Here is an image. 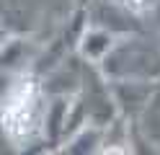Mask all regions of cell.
Wrapping results in <instances>:
<instances>
[{"instance_id":"1","label":"cell","mask_w":160,"mask_h":155,"mask_svg":"<svg viewBox=\"0 0 160 155\" xmlns=\"http://www.w3.org/2000/svg\"><path fill=\"white\" fill-rule=\"evenodd\" d=\"M96 67L106 80H160V44H150L145 31L116 36Z\"/></svg>"},{"instance_id":"2","label":"cell","mask_w":160,"mask_h":155,"mask_svg":"<svg viewBox=\"0 0 160 155\" xmlns=\"http://www.w3.org/2000/svg\"><path fill=\"white\" fill-rule=\"evenodd\" d=\"M18 85L8 90V96L3 101V134L11 142H28L34 134H42V116H44V90L42 83H36L34 78L21 75L16 80Z\"/></svg>"},{"instance_id":"3","label":"cell","mask_w":160,"mask_h":155,"mask_svg":"<svg viewBox=\"0 0 160 155\" xmlns=\"http://www.w3.org/2000/svg\"><path fill=\"white\" fill-rule=\"evenodd\" d=\"M160 80H108V90H111V98L116 103L119 116L124 119H134L142 106L147 103V98L152 96V90Z\"/></svg>"},{"instance_id":"4","label":"cell","mask_w":160,"mask_h":155,"mask_svg":"<svg viewBox=\"0 0 160 155\" xmlns=\"http://www.w3.org/2000/svg\"><path fill=\"white\" fill-rule=\"evenodd\" d=\"M129 124H132L134 145H145V152H160V83L155 85L142 111L134 119H129Z\"/></svg>"},{"instance_id":"5","label":"cell","mask_w":160,"mask_h":155,"mask_svg":"<svg viewBox=\"0 0 160 155\" xmlns=\"http://www.w3.org/2000/svg\"><path fill=\"white\" fill-rule=\"evenodd\" d=\"M114 41H116V34L91 23V21H85V26H83V31H80L78 41H75V54L80 59L91 62V65H98L101 57L111 49Z\"/></svg>"},{"instance_id":"6","label":"cell","mask_w":160,"mask_h":155,"mask_svg":"<svg viewBox=\"0 0 160 155\" xmlns=\"http://www.w3.org/2000/svg\"><path fill=\"white\" fill-rule=\"evenodd\" d=\"M103 132L106 127H96V124H83L80 129H75L67 140H62V152H70V155H85V152H98L103 145Z\"/></svg>"},{"instance_id":"7","label":"cell","mask_w":160,"mask_h":155,"mask_svg":"<svg viewBox=\"0 0 160 155\" xmlns=\"http://www.w3.org/2000/svg\"><path fill=\"white\" fill-rule=\"evenodd\" d=\"M119 5H124L127 10H132L134 16L142 18L145 13H155V5H158V0H116Z\"/></svg>"},{"instance_id":"8","label":"cell","mask_w":160,"mask_h":155,"mask_svg":"<svg viewBox=\"0 0 160 155\" xmlns=\"http://www.w3.org/2000/svg\"><path fill=\"white\" fill-rule=\"evenodd\" d=\"M155 18H158V23H160V0H158V5H155V13H152Z\"/></svg>"},{"instance_id":"9","label":"cell","mask_w":160,"mask_h":155,"mask_svg":"<svg viewBox=\"0 0 160 155\" xmlns=\"http://www.w3.org/2000/svg\"><path fill=\"white\" fill-rule=\"evenodd\" d=\"M75 3H78V8H85L88 3H91V0H75Z\"/></svg>"}]
</instances>
